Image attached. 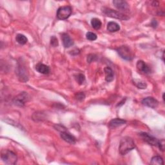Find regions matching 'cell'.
<instances>
[{"label":"cell","instance_id":"cell-12","mask_svg":"<svg viewBox=\"0 0 165 165\" xmlns=\"http://www.w3.org/2000/svg\"><path fill=\"white\" fill-rule=\"evenodd\" d=\"M61 39L63 41V45L65 48H69V47L72 46L74 45L73 40L67 34L65 33L63 34L61 36Z\"/></svg>","mask_w":165,"mask_h":165},{"label":"cell","instance_id":"cell-4","mask_svg":"<svg viewBox=\"0 0 165 165\" xmlns=\"http://www.w3.org/2000/svg\"><path fill=\"white\" fill-rule=\"evenodd\" d=\"M117 53L124 59L130 61L133 58V54L130 49L127 46H121L116 49Z\"/></svg>","mask_w":165,"mask_h":165},{"label":"cell","instance_id":"cell-9","mask_svg":"<svg viewBox=\"0 0 165 165\" xmlns=\"http://www.w3.org/2000/svg\"><path fill=\"white\" fill-rule=\"evenodd\" d=\"M137 69L138 70V71L144 74H149L151 72L150 68L149 67L146 63H145L143 61H138L137 63Z\"/></svg>","mask_w":165,"mask_h":165},{"label":"cell","instance_id":"cell-24","mask_svg":"<svg viewBox=\"0 0 165 165\" xmlns=\"http://www.w3.org/2000/svg\"><path fill=\"white\" fill-rule=\"evenodd\" d=\"M50 44L54 46V47H56L58 46L59 43H58V40L56 37L55 36H52L51 37V40H50Z\"/></svg>","mask_w":165,"mask_h":165},{"label":"cell","instance_id":"cell-8","mask_svg":"<svg viewBox=\"0 0 165 165\" xmlns=\"http://www.w3.org/2000/svg\"><path fill=\"white\" fill-rule=\"evenodd\" d=\"M141 103H142L143 105L152 108H155L156 107H158L159 105V102L152 97H148L144 98L142 100V101H141Z\"/></svg>","mask_w":165,"mask_h":165},{"label":"cell","instance_id":"cell-14","mask_svg":"<svg viewBox=\"0 0 165 165\" xmlns=\"http://www.w3.org/2000/svg\"><path fill=\"white\" fill-rule=\"evenodd\" d=\"M36 69L37 72H39L41 74H48L50 72V68L49 66H47L45 64L41 63H38L36 66Z\"/></svg>","mask_w":165,"mask_h":165},{"label":"cell","instance_id":"cell-22","mask_svg":"<svg viewBox=\"0 0 165 165\" xmlns=\"http://www.w3.org/2000/svg\"><path fill=\"white\" fill-rule=\"evenodd\" d=\"M86 39L90 41H94L97 39V35L91 32H89L87 34H86Z\"/></svg>","mask_w":165,"mask_h":165},{"label":"cell","instance_id":"cell-16","mask_svg":"<svg viewBox=\"0 0 165 165\" xmlns=\"http://www.w3.org/2000/svg\"><path fill=\"white\" fill-rule=\"evenodd\" d=\"M18 75L19 77L21 78L20 80L22 81H27L28 80V74L26 72V70L23 67V65H21L18 68Z\"/></svg>","mask_w":165,"mask_h":165},{"label":"cell","instance_id":"cell-1","mask_svg":"<svg viewBox=\"0 0 165 165\" xmlns=\"http://www.w3.org/2000/svg\"><path fill=\"white\" fill-rule=\"evenodd\" d=\"M136 148L134 141L131 137H124L120 141L119 150L121 155H124Z\"/></svg>","mask_w":165,"mask_h":165},{"label":"cell","instance_id":"cell-19","mask_svg":"<svg viewBox=\"0 0 165 165\" xmlns=\"http://www.w3.org/2000/svg\"><path fill=\"white\" fill-rule=\"evenodd\" d=\"M15 40H16V41L20 45H25L28 41L27 37L25 35L21 34H19L16 36Z\"/></svg>","mask_w":165,"mask_h":165},{"label":"cell","instance_id":"cell-27","mask_svg":"<svg viewBox=\"0 0 165 165\" xmlns=\"http://www.w3.org/2000/svg\"><path fill=\"white\" fill-rule=\"evenodd\" d=\"M158 147L159 148L160 150H161L162 151L164 150V141L163 139L161 140V141H159Z\"/></svg>","mask_w":165,"mask_h":165},{"label":"cell","instance_id":"cell-18","mask_svg":"<svg viewBox=\"0 0 165 165\" xmlns=\"http://www.w3.org/2000/svg\"><path fill=\"white\" fill-rule=\"evenodd\" d=\"M150 164H153V165H163L164 162H163V159L161 157L154 156L152 158Z\"/></svg>","mask_w":165,"mask_h":165},{"label":"cell","instance_id":"cell-15","mask_svg":"<svg viewBox=\"0 0 165 165\" xmlns=\"http://www.w3.org/2000/svg\"><path fill=\"white\" fill-rule=\"evenodd\" d=\"M104 70H105V80L107 82L112 81L114 78V72H113L112 69L109 67H106Z\"/></svg>","mask_w":165,"mask_h":165},{"label":"cell","instance_id":"cell-6","mask_svg":"<svg viewBox=\"0 0 165 165\" xmlns=\"http://www.w3.org/2000/svg\"><path fill=\"white\" fill-rule=\"evenodd\" d=\"M139 135L141 137V138H142L145 141V142H146L149 145L158 146L159 141L158 139H156L155 137H153L152 136L148 134V133H145V132L140 133Z\"/></svg>","mask_w":165,"mask_h":165},{"label":"cell","instance_id":"cell-21","mask_svg":"<svg viewBox=\"0 0 165 165\" xmlns=\"http://www.w3.org/2000/svg\"><path fill=\"white\" fill-rule=\"evenodd\" d=\"M133 83L135 84V85L137 86V87H138L139 89H145L147 86L145 82L141 81V80H133Z\"/></svg>","mask_w":165,"mask_h":165},{"label":"cell","instance_id":"cell-11","mask_svg":"<svg viewBox=\"0 0 165 165\" xmlns=\"http://www.w3.org/2000/svg\"><path fill=\"white\" fill-rule=\"evenodd\" d=\"M61 137L66 142L70 144H75L76 142V139L74 136L70 134V133L65 132H62L61 133Z\"/></svg>","mask_w":165,"mask_h":165},{"label":"cell","instance_id":"cell-26","mask_svg":"<svg viewBox=\"0 0 165 165\" xmlns=\"http://www.w3.org/2000/svg\"><path fill=\"white\" fill-rule=\"evenodd\" d=\"M55 127H56V130H59V131H61V132H65V131H66V128H65L64 127H63V126L60 125V124H58V125L55 126Z\"/></svg>","mask_w":165,"mask_h":165},{"label":"cell","instance_id":"cell-20","mask_svg":"<svg viewBox=\"0 0 165 165\" xmlns=\"http://www.w3.org/2000/svg\"><path fill=\"white\" fill-rule=\"evenodd\" d=\"M91 25L92 27L96 30H98L101 28V25H102V23L100 21V20L98 19V18H93L91 20Z\"/></svg>","mask_w":165,"mask_h":165},{"label":"cell","instance_id":"cell-5","mask_svg":"<svg viewBox=\"0 0 165 165\" xmlns=\"http://www.w3.org/2000/svg\"><path fill=\"white\" fill-rule=\"evenodd\" d=\"M72 14V8L70 6H65L59 8L57 11V18L61 20L68 19Z\"/></svg>","mask_w":165,"mask_h":165},{"label":"cell","instance_id":"cell-13","mask_svg":"<svg viewBox=\"0 0 165 165\" xmlns=\"http://www.w3.org/2000/svg\"><path fill=\"white\" fill-rule=\"evenodd\" d=\"M126 123H127V121L125 120L119 118H115L112 119L109 122V127L112 128H115L117 127H121V126L124 124Z\"/></svg>","mask_w":165,"mask_h":165},{"label":"cell","instance_id":"cell-17","mask_svg":"<svg viewBox=\"0 0 165 165\" xmlns=\"http://www.w3.org/2000/svg\"><path fill=\"white\" fill-rule=\"evenodd\" d=\"M107 30L111 33H115L120 30V26L117 23L111 21L109 22L107 25Z\"/></svg>","mask_w":165,"mask_h":165},{"label":"cell","instance_id":"cell-2","mask_svg":"<svg viewBox=\"0 0 165 165\" xmlns=\"http://www.w3.org/2000/svg\"><path fill=\"white\" fill-rule=\"evenodd\" d=\"M1 158L7 164H15L17 162L18 158L13 152L9 150H3L2 152Z\"/></svg>","mask_w":165,"mask_h":165},{"label":"cell","instance_id":"cell-10","mask_svg":"<svg viewBox=\"0 0 165 165\" xmlns=\"http://www.w3.org/2000/svg\"><path fill=\"white\" fill-rule=\"evenodd\" d=\"M113 4L117 9L121 11H127L129 9V5L125 1H122V0H114L113 2Z\"/></svg>","mask_w":165,"mask_h":165},{"label":"cell","instance_id":"cell-23","mask_svg":"<svg viewBox=\"0 0 165 165\" xmlns=\"http://www.w3.org/2000/svg\"><path fill=\"white\" fill-rule=\"evenodd\" d=\"M76 80H77V83H79L80 85H82L85 81V76L83 74H78L77 76Z\"/></svg>","mask_w":165,"mask_h":165},{"label":"cell","instance_id":"cell-3","mask_svg":"<svg viewBox=\"0 0 165 165\" xmlns=\"http://www.w3.org/2000/svg\"><path fill=\"white\" fill-rule=\"evenodd\" d=\"M102 11H103V12L106 15H107V16L112 18H115L121 20H128L129 19V17H128L127 15H126L118 11L109 9V8L103 7V9H102Z\"/></svg>","mask_w":165,"mask_h":165},{"label":"cell","instance_id":"cell-7","mask_svg":"<svg viewBox=\"0 0 165 165\" xmlns=\"http://www.w3.org/2000/svg\"><path fill=\"white\" fill-rule=\"evenodd\" d=\"M28 100V96L27 93V92H22L20 93L18 96L15 97L13 102L14 105L19 106H24L26 102Z\"/></svg>","mask_w":165,"mask_h":165},{"label":"cell","instance_id":"cell-25","mask_svg":"<svg viewBox=\"0 0 165 165\" xmlns=\"http://www.w3.org/2000/svg\"><path fill=\"white\" fill-rule=\"evenodd\" d=\"M85 98V95L83 92H78L76 94V98L79 101L83 100Z\"/></svg>","mask_w":165,"mask_h":165}]
</instances>
